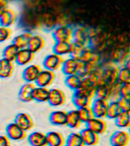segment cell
I'll use <instances>...</instances> for the list:
<instances>
[{
	"mask_svg": "<svg viewBox=\"0 0 130 146\" xmlns=\"http://www.w3.org/2000/svg\"><path fill=\"white\" fill-rule=\"evenodd\" d=\"M66 116H67V112L62 110H57L52 111L50 114L49 120L54 125H58V126L65 125L66 124Z\"/></svg>",
	"mask_w": 130,
	"mask_h": 146,
	"instance_id": "21",
	"label": "cell"
},
{
	"mask_svg": "<svg viewBox=\"0 0 130 146\" xmlns=\"http://www.w3.org/2000/svg\"><path fill=\"white\" fill-rule=\"evenodd\" d=\"M42 68L37 64H29L23 70V79L26 83H34V84Z\"/></svg>",
	"mask_w": 130,
	"mask_h": 146,
	"instance_id": "8",
	"label": "cell"
},
{
	"mask_svg": "<svg viewBox=\"0 0 130 146\" xmlns=\"http://www.w3.org/2000/svg\"><path fill=\"white\" fill-rule=\"evenodd\" d=\"M27 141L31 146H46V136L43 132L35 131L27 136Z\"/></svg>",
	"mask_w": 130,
	"mask_h": 146,
	"instance_id": "19",
	"label": "cell"
},
{
	"mask_svg": "<svg viewBox=\"0 0 130 146\" xmlns=\"http://www.w3.org/2000/svg\"><path fill=\"white\" fill-rule=\"evenodd\" d=\"M72 42H56L52 46V52L60 56L69 55Z\"/></svg>",
	"mask_w": 130,
	"mask_h": 146,
	"instance_id": "24",
	"label": "cell"
},
{
	"mask_svg": "<svg viewBox=\"0 0 130 146\" xmlns=\"http://www.w3.org/2000/svg\"><path fill=\"white\" fill-rule=\"evenodd\" d=\"M46 146H64L65 138L62 135L56 131H51L46 134Z\"/></svg>",
	"mask_w": 130,
	"mask_h": 146,
	"instance_id": "20",
	"label": "cell"
},
{
	"mask_svg": "<svg viewBox=\"0 0 130 146\" xmlns=\"http://www.w3.org/2000/svg\"><path fill=\"white\" fill-rule=\"evenodd\" d=\"M82 80H83V77H82L78 74L67 75L65 78V84L67 88L75 91L80 88Z\"/></svg>",
	"mask_w": 130,
	"mask_h": 146,
	"instance_id": "26",
	"label": "cell"
},
{
	"mask_svg": "<svg viewBox=\"0 0 130 146\" xmlns=\"http://www.w3.org/2000/svg\"><path fill=\"white\" fill-rule=\"evenodd\" d=\"M109 102L107 100L94 98L90 105L94 117L103 119L107 117V111Z\"/></svg>",
	"mask_w": 130,
	"mask_h": 146,
	"instance_id": "5",
	"label": "cell"
},
{
	"mask_svg": "<svg viewBox=\"0 0 130 146\" xmlns=\"http://www.w3.org/2000/svg\"><path fill=\"white\" fill-rule=\"evenodd\" d=\"M116 82L119 84L130 83V69L129 67L125 66V65L120 68H119Z\"/></svg>",
	"mask_w": 130,
	"mask_h": 146,
	"instance_id": "32",
	"label": "cell"
},
{
	"mask_svg": "<svg viewBox=\"0 0 130 146\" xmlns=\"http://www.w3.org/2000/svg\"><path fill=\"white\" fill-rule=\"evenodd\" d=\"M45 46V40L42 36L39 34H32L27 43V48L33 53L40 52Z\"/></svg>",
	"mask_w": 130,
	"mask_h": 146,
	"instance_id": "17",
	"label": "cell"
},
{
	"mask_svg": "<svg viewBox=\"0 0 130 146\" xmlns=\"http://www.w3.org/2000/svg\"><path fill=\"white\" fill-rule=\"evenodd\" d=\"M10 145V140L6 135H0V146H8Z\"/></svg>",
	"mask_w": 130,
	"mask_h": 146,
	"instance_id": "40",
	"label": "cell"
},
{
	"mask_svg": "<svg viewBox=\"0 0 130 146\" xmlns=\"http://www.w3.org/2000/svg\"><path fill=\"white\" fill-rule=\"evenodd\" d=\"M15 67L12 62L8 61L5 59H0V78L5 79L11 77Z\"/></svg>",
	"mask_w": 130,
	"mask_h": 146,
	"instance_id": "23",
	"label": "cell"
},
{
	"mask_svg": "<svg viewBox=\"0 0 130 146\" xmlns=\"http://www.w3.org/2000/svg\"><path fill=\"white\" fill-rule=\"evenodd\" d=\"M82 122L80 120L78 115L77 110H72L67 112L66 116V124L71 129H78L80 127Z\"/></svg>",
	"mask_w": 130,
	"mask_h": 146,
	"instance_id": "29",
	"label": "cell"
},
{
	"mask_svg": "<svg viewBox=\"0 0 130 146\" xmlns=\"http://www.w3.org/2000/svg\"><path fill=\"white\" fill-rule=\"evenodd\" d=\"M66 94L61 89L53 88L50 89L47 103L53 107H61L66 103Z\"/></svg>",
	"mask_w": 130,
	"mask_h": 146,
	"instance_id": "4",
	"label": "cell"
},
{
	"mask_svg": "<svg viewBox=\"0 0 130 146\" xmlns=\"http://www.w3.org/2000/svg\"><path fill=\"white\" fill-rule=\"evenodd\" d=\"M18 50L19 49L15 45H14L12 43H10L6 46L2 51V59L14 62L15 60L16 56L18 54Z\"/></svg>",
	"mask_w": 130,
	"mask_h": 146,
	"instance_id": "31",
	"label": "cell"
},
{
	"mask_svg": "<svg viewBox=\"0 0 130 146\" xmlns=\"http://www.w3.org/2000/svg\"><path fill=\"white\" fill-rule=\"evenodd\" d=\"M129 135L124 129L117 130L109 137L111 146H127L129 142Z\"/></svg>",
	"mask_w": 130,
	"mask_h": 146,
	"instance_id": "9",
	"label": "cell"
},
{
	"mask_svg": "<svg viewBox=\"0 0 130 146\" xmlns=\"http://www.w3.org/2000/svg\"><path fill=\"white\" fill-rule=\"evenodd\" d=\"M11 35V31L10 27H3L0 25V43H3L8 40Z\"/></svg>",
	"mask_w": 130,
	"mask_h": 146,
	"instance_id": "37",
	"label": "cell"
},
{
	"mask_svg": "<svg viewBox=\"0 0 130 146\" xmlns=\"http://www.w3.org/2000/svg\"><path fill=\"white\" fill-rule=\"evenodd\" d=\"M16 20L17 16L15 12L9 8L0 16V25L3 27H10L15 23Z\"/></svg>",
	"mask_w": 130,
	"mask_h": 146,
	"instance_id": "22",
	"label": "cell"
},
{
	"mask_svg": "<svg viewBox=\"0 0 130 146\" xmlns=\"http://www.w3.org/2000/svg\"><path fill=\"white\" fill-rule=\"evenodd\" d=\"M49 91L50 89L48 88L36 86L33 93V100L39 103L47 102Z\"/></svg>",
	"mask_w": 130,
	"mask_h": 146,
	"instance_id": "30",
	"label": "cell"
},
{
	"mask_svg": "<svg viewBox=\"0 0 130 146\" xmlns=\"http://www.w3.org/2000/svg\"><path fill=\"white\" fill-rule=\"evenodd\" d=\"M94 98L108 101L110 99V85L105 83L98 85L94 91Z\"/></svg>",
	"mask_w": 130,
	"mask_h": 146,
	"instance_id": "25",
	"label": "cell"
},
{
	"mask_svg": "<svg viewBox=\"0 0 130 146\" xmlns=\"http://www.w3.org/2000/svg\"><path fill=\"white\" fill-rule=\"evenodd\" d=\"M123 111L117 100H112L109 103L107 111V117L111 119H114L121 112Z\"/></svg>",
	"mask_w": 130,
	"mask_h": 146,
	"instance_id": "34",
	"label": "cell"
},
{
	"mask_svg": "<svg viewBox=\"0 0 130 146\" xmlns=\"http://www.w3.org/2000/svg\"><path fill=\"white\" fill-rule=\"evenodd\" d=\"M36 85L34 83H26L21 87L18 91V98L24 103H30L33 101V93Z\"/></svg>",
	"mask_w": 130,
	"mask_h": 146,
	"instance_id": "14",
	"label": "cell"
},
{
	"mask_svg": "<svg viewBox=\"0 0 130 146\" xmlns=\"http://www.w3.org/2000/svg\"><path fill=\"white\" fill-rule=\"evenodd\" d=\"M85 146H95L99 142V135L91 130L84 128L79 132Z\"/></svg>",
	"mask_w": 130,
	"mask_h": 146,
	"instance_id": "18",
	"label": "cell"
},
{
	"mask_svg": "<svg viewBox=\"0 0 130 146\" xmlns=\"http://www.w3.org/2000/svg\"><path fill=\"white\" fill-rule=\"evenodd\" d=\"M120 86L121 84L117 82L110 85V99L112 100H116L120 98V94H119Z\"/></svg>",
	"mask_w": 130,
	"mask_h": 146,
	"instance_id": "36",
	"label": "cell"
},
{
	"mask_svg": "<svg viewBox=\"0 0 130 146\" xmlns=\"http://www.w3.org/2000/svg\"><path fill=\"white\" fill-rule=\"evenodd\" d=\"M34 58V53H33L27 48H24L18 50L15 62L19 66H27L31 63Z\"/></svg>",
	"mask_w": 130,
	"mask_h": 146,
	"instance_id": "16",
	"label": "cell"
},
{
	"mask_svg": "<svg viewBox=\"0 0 130 146\" xmlns=\"http://www.w3.org/2000/svg\"><path fill=\"white\" fill-rule=\"evenodd\" d=\"M55 80L54 72L47 70V69H42L36 78L35 84L36 86L48 88L53 83Z\"/></svg>",
	"mask_w": 130,
	"mask_h": 146,
	"instance_id": "13",
	"label": "cell"
},
{
	"mask_svg": "<svg viewBox=\"0 0 130 146\" xmlns=\"http://www.w3.org/2000/svg\"><path fill=\"white\" fill-rule=\"evenodd\" d=\"M86 124V128L95 132L96 134L103 135L107 129V124L103 119L94 117L90 119Z\"/></svg>",
	"mask_w": 130,
	"mask_h": 146,
	"instance_id": "12",
	"label": "cell"
},
{
	"mask_svg": "<svg viewBox=\"0 0 130 146\" xmlns=\"http://www.w3.org/2000/svg\"><path fill=\"white\" fill-rule=\"evenodd\" d=\"M119 67H116L112 64H107L104 68H101L102 70V78L103 83L111 85L116 82L117 73Z\"/></svg>",
	"mask_w": 130,
	"mask_h": 146,
	"instance_id": "11",
	"label": "cell"
},
{
	"mask_svg": "<svg viewBox=\"0 0 130 146\" xmlns=\"http://www.w3.org/2000/svg\"><path fill=\"white\" fill-rule=\"evenodd\" d=\"M117 100V102L120 106L123 111H129V98L120 97L118 100Z\"/></svg>",
	"mask_w": 130,
	"mask_h": 146,
	"instance_id": "39",
	"label": "cell"
},
{
	"mask_svg": "<svg viewBox=\"0 0 130 146\" xmlns=\"http://www.w3.org/2000/svg\"><path fill=\"white\" fill-rule=\"evenodd\" d=\"M8 146H12V145H8Z\"/></svg>",
	"mask_w": 130,
	"mask_h": 146,
	"instance_id": "42",
	"label": "cell"
},
{
	"mask_svg": "<svg viewBox=\"0 0 130 146\" xmlns=\"http://www.w3.org/2000/svg\"><path fill=\"white\" fill-rule=\"evenodd\" d=\"M120 97L129 99L130 96V83H125L122 84L120 86V91H119Z\"/></svg>",
	"mask_w": 130,
	"mask_h": 146,
	"instance_id": "38",
	"label": "cell"
},
{
	"mask_svg": "<svg viewBox=\"0 0 130 146\" xmlns=\"http://www.w3.org/2000/svg\"><path fill=\"white\" fill-rule=\"evenodd\" d=\"M5 133L9 140L21 141L26 137V132L21 129L17 124L14 123H9L5 128Z\"/></svg>",
	"mask_w": 130,
	"mask_h": 146,
	"instance_id": "10",
	"label": "cell"
},
{
	"mask_svg": "<svg viewBox=\"0 0 130 146\" xmlns=\"http://www.w3.org/2000/svg\"><path fill=\"white\" fill-rule=\"evenodd\" d=\"M31 35L32 34L28 31L22 32L14 37L12 43L14 45H15L19 50L27 48V43H28V41H29L30 37L31 36Z\"/></svg>",
	"mask_w": 130,
	"mask_h": 146,
	"instance_id": "27",
	"label": "cell"
},
{
	"mask_svg": "<svg viewBox=\"0 0 130 146\" xmlns=\"http://www.w3.org/2000/svg\"><path fill=\"white\" fill-rule=\"evenodd\" d=\"M9 9L7 0H0V16L6 9Z\"/></svg>",
	"mask_w": 130,
	"mask_h": 146,
	"instance_id": "41",
	"label": "cell"
},
{
	"mask_svg": "<svg viewBox=\"0 0 130 146\" xmlns=\"http://www.w3.org/2000/svg\"><path fill=\"white\" fill-rule=\"evenodd\" d=\"M14 123L25 132H27L33 128L34 122L29 114L27 113H19L16 115Z\"/></svg>",
	"mask_w": 130,
	"mask_h": 146,
	"instance_id": "15",
	"label": "cell"
},
{
	"mask_svg": "<svg viewBox=\"0 0 130 146\" xmlns=\"http://www.w3.org/2000/svg\"><path fill=\"white\" fill-rule=\"evenodd\" d=\"M73 29L67 25H59L52 31V36L55 42H72Z\"/></svg>",
	"mask_w": 130,
	"mask_h": 146,
	"instance_id": "1",
	"label": "cell"
},
{
	"mask_svg": "<svg viewBox=\"0 0 130 146\" xmlns=\"http://www.w3.org/2000/svg\"><path fill=\"white\" fill-rule=\"evenodd\" d=\"M115 124L121 129H128L130 125V113L129 111H122L116 118L114 119Z\"/></svg>",
	"mask_w": 130,
	"mask_h": 146,
	"instance_id": "28",
	"label": "cell"
},
{
	"mask_svg": "<svg viewBox=\"0 0 130 146\" xmlns=\"http://www.w3.org/2000/svg\"><path fill=\"white\" fill-rule=\"evenodd\" d=\"M64 146H84L79 132H72L68 135Z\"/></svg>",
	"mask_w": 130,
	"mask_h": 146,
	"instance_id": "33",
	"label": "cell"
},
{
	"mask_svg": "<svg viewBox=\"0 0 130 146\" xmlns=\"http://www.w3.org/2000/svg\"><path fill=\"white\" fill-rule=\"evenodd\" d=\"M64 61L63 57L60 56L59 55L51 53L47 55L43 60V66L45 69L55 72L61 68L62 62Z\"/></svg>",
	"mask_w": 130,
	"mask_h": 146,
	"instance_id": "6",
	"label": "cell"
},
{
	"mask_svg": "<svg viewBox=\"0 0 130 146\" xmlns=\"http://www.w3.org/2000/svg\"><path fill=\"white\" fill-rule=\"evenodd\" d=\"M82 65V62H80L78 59L70 57L68 59H64L61 66V69L66 76L74 75V74H78Z\"/></svg>",
	"mask_w": 130,
	"mask_h": 146,
	"instance_id": "7",
	"label": "cell"
},
{
	"mask_svg": "<svg viewBox=\"0 0 130 146\" xmlns=\"http://www.w3.org/2000/svg\"><path fill=\"white\" fill-rule=\"evenodd\" d=\"M77 113L82 123H88L90 119L94 117L93 113L90 107H85L77 109Z\"/></svg>",
	"mask_w": 130,
	"mask_h": 146,
	"instance_id": "35",
	"label": "cell"
},
{
	"mask_svg": "<svg viewBox=\"0 0 130 146\" xmlns=\"http://www.w3.org/2000/svg\"><path fill=\"white\" fill-rule=\"evenodd\" d=\"M91 34L87 28L84 27H78L73 30L72 40L73 43L81 46H88L91 41Z\"/></svg>",
	"mask_w": 130,
	"mask_h": 146,
	"instance_id": "3",
	"label": "cell"
},
{
	"mask_svg": "<svg viewBox=\"0 0 130 146\" xmlns=\"http://www.w3.org/2000/svg\"><path fill=\"white\" fill-rule=\"evenodd\" d=\"M93 97L88 92L79 88L74 91L72 97V102L77 109L90 107Z\"/></svg>",
	"mask_w": 130,
	"mask_h": 146,
	"instance_id": "2",
	"label": "cell"
}]
</instances>
